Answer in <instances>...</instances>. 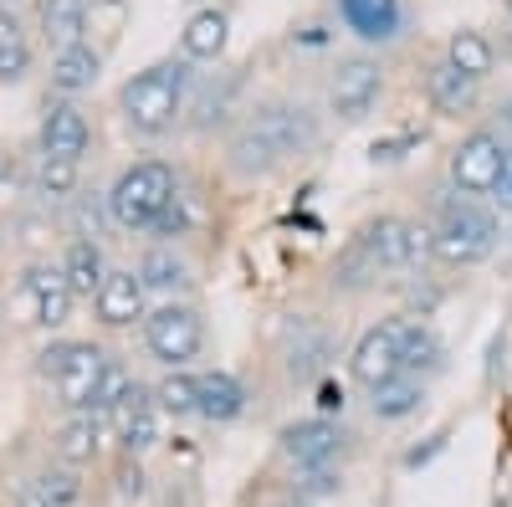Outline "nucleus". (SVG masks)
Masks as SVG:
<instances>
[{"label":"nucleus","mask_w":512,"mask_h":507,"mask_svg":"<svg viewBox=\"0 0 512 507\" xmlns=\"http://www.w3.org/2000/svg\"><path fill=\"white\" fill-rule=\"evenodd\" d=\"M31 67V47L21 36V21L11 11H0V82H16Z\"/></svg>","instance_id":"c756f323"},{"label":"nucleus","mask_w":512,"mask_h":507,"mask_svg":"<svg viewBox=\"0 0 512 507\" xmlns=\"http://www.w3.org/2000/svg\"><path fill=\"white\" fill-rule=\"evenodd\" d=\"M420 400H425V385H420L415 374H400V379H390V385L369 390V405H374L379 420H400V415H410Z\"/></svg>","instance_id":"cd10ccee"},{"label":"nucleus","mask_w":512,"mask_h":507,"mask_svg":"<svg viewBox=\"0 0 512 507\" xmlns=\"http://www.w3.org/2000/svg\"><path fill=\"white\" fill-rule=\"evenodd\" d=\"M477 88H482V82L466 77V72H456L446 57L431 67V77H425V98L436 103V113H451V118H461L466 108L477 103Z\"/></svg>","instance_id":"6ab92c4d"},{"label":"nucleus","mask_w":512,"mask_h":507,"mask_svg":"<svg viewBox=\"0 0 512 507\" xmlns=\"http://www.w3.org/2000/svg\"><path fill=\"white\" fill-rule=\"evenodd\" d=\"M354 241L364 246L374 277H379V272H405V267H415V257L431 246V236H425L415 221H405V216H379V221L364 226V236H354Z\"/></svg>","instance_id":"6e6552de"},{"label":"nucleus","mask_w":512,"mask_h":507,"mask_svg":"<svg viewBox=\"0 0 512 507\" xmlns=\"http://www.w3.org/2000/svg\"><path fill=\"white\" fill-rule=\"evenodd\" d=\"M159 415H164V410H159L154 390L134 379V390H128L123 405L108 415V420H113V436H118V446H123V456H144V451L159 441Z\"/></svg>","instance_id":"9d476101"},{"label":"nucleus","mask_w":512,"mask_h":507,"mask_svg":"<svg viewBox=\"0 0 512 507\" xmlns=\"http://www.w3.org/2000/svg\"><path fill=\"white\" fill-rule=\"evenodd\" d=\"M144 467H139V456H123L118 461V497H144Z\"/></svg>","instance_id":"72a5a7b5"},{"label":"nucleus","mask_w":512,"mask_h":507,"mask_svg":"<svg viewBox=\"0 0 512 507\" xmlns=\"http://www.w3.org/2000/svg\"><path fill=\"white\" fill-rule=\"evenodd\" d=\"M400 349H405V374H415L420 364H436L441 359V338H436L431 323H405Z\"/></svg>","instance_id":"7c9ffc66"},{"label":"nucleus","mask_w":512,"mask_h":507,"mask_svg":"<svg viewBox=\"0 0 512 507\" xmlns=\"http://www.w3.org/2000/svg\"><path fill=\"white\" fill-rule=\"evenodd\" d=\"M154 400H159L164 415H195V405H200V374L169 369L159 385H154Z\"/></svg>","instance_id":"c85d7f7f"},{"label":"nucleus","mask_w":512,"mask_h":507,"mask_svg":"<svg viewBox=\"0 0 512 507\" xmlns=\"http://www.w3.org/2000/svg\"><path fill=\"white\" fill-rule=\"evenodd\" d=\"M0 175H6V154H0Z\"/></svg>","instance_id":"e433bc0d"},{"label":"nucleus","mask_w":512,"mask_h":507,"mask_svg":"<svg viewBox=\"0 0 512 507\" xmlns=\"http://www.w3.org/2000/svg\"><path fill=\"white\" fill-rule=\"evenodd\" d=\"M282 354H287V374L292 379H313L328 364V333L313 318H297V323H287Z\"/></svg>","instance_id":"f3484780"},{"label":"nucleus","mask_w":512,"mask_h":507,"mask_svg":"<svg viewBox=\"0 0 512 507\" xmlns=\"http://www.w3.org/2000/svg\"><path fill=\"white\" fill-rule=\"evenodd\" d=\"M507 154L512 144L502 139V129H472L456 149H451V185L461 190V200H477V195H492L502 169H507Z\"/></svg>","instance_id":"423d86ee"},{"label":"nucleus","mask_w":512,"mask_h":507,"mask_svg":"<svg viewBox=\"0 0 512 507\" xmlns=\"http://www.w3.org/2000/svg\"><path fill=\"white\" fill-rule=\"evenodd\" d=\"M497 236H502V221L492 216L487 205L477 200H451L441 210V221L431 231V251L441 267H477L497 251Z\"/></svg>","instance_id":"20e7f679"},{"label":"nucleus","mask_w":512,"mask_h":507,"mask_svg":"<svg viewBox=\"0 0 512 507\" xmlns=\"http://www.w3.org/2000/svg\"><path fill=\"white\" fill-rule=\"evenodd\" d=\"M77 492H82L77 467H52V472H36L21 487V507H72Z\"/></svg>","instance_id":"b1692460"},{"label":"nucleus","mask_w":512,"mask_h":507,"mask_svg":"<svg viewBox=\"0 0 512 507\" xmlns=\"http://www.w3.org/2000/svg\"><path fill=\"white\" fill-rule=\"evenodd\" d=\"M139 277L149 292H185L190 287V262L180 257L175 246H154L149 257L139 262Z\"/></svg>","instance_id":"a878e982"},{"label":"nucleus","mask_w":512,"mask_h":507,"mask_svg":"<svg viewBox=\"0 0 512 507\" xmlns=\"http://www.w3.org/2000/svg\"><path fill=\"white\" fill-rule=\"evenodd\" d=\"M384 88V67L374 57H349V62H338L333 82H328V98H333V113H344V118H364L374 108Z\"/></svg>","instance_id":"9b49d317"},{"label":"nucleus","mask_w":512,"mask_h":507,"mask_svg":"<svg viewBox=\"0 0 512 507\" xmlns=\"http://www.w3.org/2000/svg\"><path fill=\"white\" fill-rule=\"evenodd\" d=\"M144 344L164 369H185L205 349V318L190 303H164L144 318Z\"/></svg>","instance_id":"0eeeda50"},{"label":"nucleus","mask_w":512,"mask_h":507,"mask_svg":"<svg viewBox=\"0 0 512 507\" xmlns=\"http://www.w3.org/2000/svg\"><path fill=\"white\" fill-rule=\"evenodd\" d=\"M400 333H405V323H374V328L359 338V344H354V354H349V374L359 379L364 390H379V385H390V379L405 374Z\"/></svg>","instance_id":"1a4fd4ad"},{"label":"nucleus","mask_w":512,"mask_h":507,"mask_svg":"<svg viewBox=\"0 0 512 507\" xmlns=\"http://www.w3.org/2000/svg\"><path fill=\"white\" fill-rule=\"evenodd\" d=\"M88 139H93V129L77 103H47V113H41V159L77 164L88 154Z\"/></svg>","instance_id":"f8f14e48"},{"label":"nucleus","mask_w":512,"mask_h":507,"mask_svg":"<svg viewBox=\"0 0 512 507\" xmlns=\"http://www.w3.org/2000/svg\"><path fill=\"white\" fill-rule=\"evenodd\" d=\"M21 287H26V298H31V323H41V328H62V323L72 318L77 292L67 287L62 262H57V267H31Z\"/></svg>","instance_id":"2eb2a0df"},{"label":"nucleus","mask_w":512,"mask_h":507,"mask_svg":"<svg viewBox=\"0 0 512 507\" xmlns=\"http://www.w3.org/2000/svg\"><path fill=\"white\" fill-rule=\"evenodd\" d=\"M62 277H67V287L77 292V298H98V287L108 282V267H103L98 241L77 236V241L67 246V257H62Z\"/></svg>","instance_id":"4be33fe9"},{"label":"nucleus","mask_w":512,"mask_h":507,"mask_svg":"<svg viewBox=\"0 0 512 507\" xmlns=\"http://www.w3.org/2000/svg\"><path fill=\"white\" fill-rule=\"evenodd\" d=\"M185 93H190V62H175L164 57L144 72H134L118 93V108H123V123L144 139H159L175 129V118L185 113Z\"/></svg>","instance_id":"f03ea898"},{"label":"nucleus","mask_w":512,"mask_h":507,"mask_svg":"<svg viewBox=\"0 0 512 507\" xmlns=\"http://www.w3.org/2000/svg\"><path fill=\"white\" fill-rule=\"evenodd\" d=\"M190 231V195L180 190L175 200H169L164 205V216H159V226H154V236H169V241H175V236H185Z\"/></svg>","instance_id":"473e14b6"},{"label":"nucleus","mask_w":512,"mask_h":507,"mask_svg":"<svg viewBox=\"0 0 512 507\" xmlns=\"http://www.w3.org/2000/svg\"><path fill=\"white\" fill-rule=\"evenodd\" d=\"M36 190L47 195V200H72V190H77V164H67V159H41Z\"/></svg>","instance_id":"2f4dec72"},{"label":"nucleus","mask_w":512,"mask_h":507,"mask_svg":"<svg viewBox=\"0 0 512 507\" xmlns=\"http://www.w3.org/2000/svg\"><path fill=\"white\" fill-rule=\"evenodd\" d=\"M446 62H451L456 72H466V77L487 82L492 67H497V47H492L482 31H456V36L446 41Z\"/></svg>","instance_id":"393cba45"},{"label":"nucleus","mask_w":512,"mask_h":507,"mask_svg":"<svg viewBox=\"0 0 512 507\" xmlns=\"http://www.w3.org/2000/svg\"><path fill=\"white\" fill-rule=\"evenodd\" d=\"M108 431H113V420H108L103 410H77L67 426L57 431V456H62V467H88V461L103 451Z\"/></svg>","instance_id":"dca6fc26"},{"label":"nucleus","mask_w":512,"mask_h":507,"mask_svg":"<svg viewBox=\"0 0 512 507\" xmlns=\"http://www.w3.org/2000/svg\"><path fill=\"white\" fill-rule=\"evenodd\" d=\"M338 446H344V431L333 420H297V426L282 431V456L297 472H323L338 456Z\"/></svg>","instance_id":"4468645a"},{"label":"nucleus","mask_w":512,"mask_h":507,"mask_svg":"<svg viewBox=\"0 0 512 507\" xmlns=\"http://www.w3.org/2000/svg\"><path fill=\"white\" fill-rule=\"evenodd\" d=\"M338 6H344V21L359 36H369V41L395 36V26H400V6H395V0H338Z\"/></svg>","instance_id":"bb28decb"},{"label":"nucleus","mask_w":512,"mask_h":507,"mask_svg":"<svg viewBox=\"0 0 512 507\" xmlns=\"http://www.w3.org/2000/svg\"><path fill=\"white\" fill-rule=\"evenodd\" d=\"M103 369H108V354L93 349V344H52L41 349V374L52 379L57 400L77 415V410H93L98 405V385H103Z\"/></svg>","instance_id":"39448f33"},{"label":"nucleus","mask_w":512,"mask_h":507,"mask_svg":"<svg viewBox=\"0 0 512 507\" xmlns=\"http://www.w3.org/2000/svg\"><path fill=\"white\" fill-rule=\"evenodd\" d=\"M98 72H103V57L88 47V41L52 52V88L67 93V98H72V93H88L93 82H98Z\"/></svg>","instance_id":"412c9836"},{"label":"nucleus","mask_w":512,"mask_h":507,"mask_svg":"<svg viewBox=\"0 0 512 507\" xmlns=\"http://www.w3.org/2000/svg\"><path fill=\"white\" fill-rule=\"evenodd\" d=\"M502 6H507V11H512V0H502Z\"/></svg>","instance_id":"4c0bfd02"},{"label":"nucleus","mask_w":512,"mask_h":507,"mask_svg":"<svg viewBox=\"0 0 512 507\" xmlns=\"http://www.w3.org/2000/svg\"><path fill=\"white\" fill-rule=\"evenodd\" d=\"M502 134H507V139H512V103H507V108H502Z\"/></svg>","instance_id":"c9c22d12"},{"label":"nucleus","mask_w":512,"mask_h":507,"mask_svg":"<svg viewBox=\"0 0 512 507\" xmlns=\"http://www.w3.org/2000/svg\"><path fill=\"white\" fill-rule=\"evenodd\" d=\"M318 144V113L303 103H267L241 118L226 154L236 175H272L277 164L308 154Z\"/></svg>","instance_id":"f257e3e1"},{"label":"nucleus","mask_w":512,"mask_h":507,"mask_svg":"<svg viewBox=\"0 0 512 507\" xmlns=\"http://www.w3.org/2000/svg\"><path fill=\"white\" fill-rule=\"evenodd\" d=\"M246 410V385L231 374V369H205L200 374V405H195V415H205V420H236Z\"/></svg>","instance_id":"a211bd4d"},{"label":"nucleus","mask_w":512,"mask_h":507,"mask_svg":"<svg viewBox=\"0 0 512 507\" xmlns=\"http://www.w3.org/2000/svg\"><path fill=\"white\" fill-rule=\"evenodd\" d=\"M93 308H98V323L103 328H134L139 318H149V287H144V277L139 272H108V282L98 287V298H93Z\"/></svg>","instance_id":"ddd939ff"},{"label":"nucleus","mask_w":512,"mask_h":507,"mask_svg":"<svg viewBox=\"0 0 512 507\" xmlns=\"http://www.w3.org/2000/svg\"><path fill=\"white\" fill-rule=\"evenodd\" d=\"M492 205L502 210V216H512V154H507V169H502V180L492 190Z\"/></svg>","instance_id":"f704fd0d"},{"label":"nucleus","mask_w":512,"mask_h":507,"mask_svg":"<svg viewBox=\"0 0 512 507\" xmlns=\"http://www.w3.org/2000/svg\"><path fill=\"white\" fill-rule=\"evenodd\" d=\"M0 313H6V308H0Z\"/></svg>","instance_id":"58836bf2"},{"label":"nucleus","mask_w":512,"mask_h":507,"mask_svg":"<svg viewBox=\"0 0 512 507\" xmlns=\"http://www.w3.org/2000/svg\"><path fill=\"white\" fill-rule=\"evenodd\" d=\"M226 31H231L226 11H216V6L195 11V16L185 21V36H180L185 62H216V57L226 52Z\"/></svg>","instance_id":"aec40b11"},{"label":"nucleus","mask_w":512,"mask_h":507,"mask_svg":"<svg viewBox=\"0 0 512 507\" xmlns=\"http://www.w3.org/2000/svg\"><path fill=\"white\" fill-rule=\"evenodd\" d=\"M82 31H88V0H41V36L52 47H77Z\"/></svg>","instance_id":"5701e85b"},{"label":"nucleus","mask_w":512,"mask_h":507,"mask_svg":"<svg viewBox=\"0 0 512 507\" xmlns=\"http://www.w3.org/2000/svg\"><path fill=\"white\" fill-rule=\"evenodd\" d=\"M180 195V180H175V169H169L164 159H139V164H128L123 175L113 180L108 190V216L113 226L123 231H154L159 216H164V205Z\"/></svg>","instance_id":"7ed1b4c3"}]
</instances>
